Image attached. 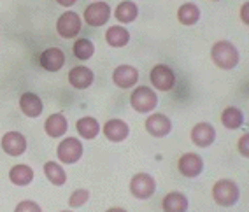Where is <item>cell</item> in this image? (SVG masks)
Masks as SVG:
<instances>
[{
	"label": "cell",
	"mask_w": 249,
	"mask_h": 212,
	"mask_svg": "<svg viewBox=\"0 0 249 212\" xmlns=\"http://www.w3.org/2000/svg\"><path fill=\"white\" fill-rule=\"evenodd\" d=\"M211 56H213V62L223 71H230L239 63V51L228 40L216 42L211 49Z\"/></svg>",
	"instance_id": "6da1fadb"
},
{
	"label": "cell",
	"mask_w": 249,
	"mask_h": 212,
	"mask_svg": "<svg viewBox=\"0 0 249 212\" xmlns=\"http://www.w3.org/2000/svg\"><path fill=\"white\" fill-rule=\"evenodd\" d=\"M239 196H240L239 186L233 181H230V179H221V181L216 182L213 188L214 202L218 203V205H221V207H231V205H235V203L239 202Z\"/></svg>",
	"instance_id": "7a4b0ae2"
},
{
	"label": "cell",
	"mask_w": 249,
	"mask_h": 212,
	"mask_svg": "<svg viewBox=\"0 0 249 212\" xmlns=\"http://www.w3.org/2000/svg\"><path fill=\"white\" fill-rule=\"evenodd\" d=\"M130 104L137 112H151L156 106H158V97L151 88L147 86H139L132 93Z\"/></svg>",
	"instance_id": "3957f363"
},
{
	"label": "cell",
	"mask_w": 249,
	"mask_h": 212,
	"mask_svg": "<svg viewBox=\"0 0 249 212\" xmlns=\"http://www.w3.org/2000/svg\"><path fill=\"white\" fill-rule=\"evenodd\" d=\"M156 190V182L149 174H135L130 181V193L139 200H147L153 196Z\"/></svg>",
	"instance_id": "277c9868"
},
{
	"label": "cell",
	"mask_w": 249,
	"mask_h": 212,
	"mask_svg": "<svg viewBox=\"0 0 249 212\" xmlns=\"http://www.w3.org/2000/svg\"><path fill=\"white\" fill-rule=\"evenodd\" d=\"M56 155L58 159L63 161V163H76L79 161L81 156H83V144H81L77 139L74 137H69L65 141L60 142V146L56 149Z\"/></svg>",
	"instance_id": "5b68a950"
},
{
	"label": "cell",
	"mask_w": 249,
	"mask_h": 212,
	"mask_svg": "<svg viewBox=\"0 0 249 212\" xmlns=\"http://www.w3.org/2000/svg\"><path fill=\"white\" fill-rule=\"evenodd\" d=\"M56 32L63 39H74L81 32V18L72 11L63 13L56 21Z\"/></svg>",
	"instance_id": "8992f818"
},
{
	"label": "cell",
	"mask_w": 249,
	"mask_h": 212,
	"mask_svg": "<svg viewBox=\"0 0 249 212\" xmlns=\"http://www.w3.org/2000/svg\"><path fill=\"white\" fill-rule=\"evenodd\" d=\"M149 77H151L153 86L156 89H160V91H169V89L174 88V84H176V74H174V71L170 67L163 65V63L153 67Z\"/></svg>",
	"instance_id": "52a82bcc"
},
{
	"label": "cell",
	"mask_w": 249,
	"mask_h": 212,
	"mask_svg": "<svg viewBox=\"0 0 249 212\" xmlns=\"http://www.w3.org/2000/svg\"><path fill=\"white\" fill-rule=\"evenodd\" d=\"M109 16H111V7L106 2H95L85 11V21L89 27H102L109 21Z\"/></svg>",
	"instance_id": "ba28073f"
},
{
	"label": "cell",
	"mask_w": 249,
	"mask_h": 212,
	"mask_svg": "<svg viewBox=\"0 0 249 212\" xmlns=\"http://www.w3.org/2000/svg\"><path fill=\"white\" fill-rule=\"evenodd\" d=\"M2 149L9 156H21L27 151V139L19 132H7L2 137Z\"/></svg>",
	"instance_id": "9c48e42d"
},
{
	"label": "cell",
	"mask_w": 249,
	"mask_h": 212,
	"mask_svg": "<svg viewBox=\"0 0 249 212\" xmlns=\"http://www.w3.org/2000/svg\"><path fill=\"white\" fill-rule=\"evenodd\" d=\"M112 81L118 88L128 89L139 81V72L132 65H120L116 67V71L112 72Z\"/></svg>",
	"instance_id": "30bf717a"
},
{
	"label": "cell",
	"mask_w": 249,
	"mask_h": 212,
	"mask_svg": "<svg viewBox=\"0 0 249 212\" xmlns=\"http://www.w3.org/2000/svg\"><path fill=\"white\" fill-rule=\"evenodd\" d=\"M146 130L153 137H167L172 132V121L165 114H151L146 120Z\"/></svg>",
	"instance_id": "8fae6325"
},
{
	"label": "cell",
	"mask_w": 249,
	"mask_h": 212,
	"mask_svg": "<svg viewBox=\"0 0 249 212\" xmlns=\"http://www.w3.org/2000/svg\"><path fill=\"white\" fill-rule=\"evenodd\" d=\"M178 168L184 177H196L204 168V161L195 153H186V155H182L179 158Z\"/></svg>",
	"instance_id": "7c38bea8"
},
{
	"label": "cell",
	"mask_w": 249,
	"mask_h": 212,
	"mask_svg": "<svg viewBox=\"0 0 249 212\" xmlns=\"http://www.w3.org/2000/svg\"><path fill=\"white\" fill-rule=\"evenodd\" d=\"M93 79H95L93 72L85 65H77L69 72V83H71V86H74L76 89L89 88V86L93 84Z\"/></svg>",
	"instance_id": "4fadbf2b"
},
{
	"label": "cell",
	"mask_w": 249,
	"mask_h": 212,
	"mask_svg": "<svg viewBox=\"0 0 249 212\" xmlns=\"http://www.w3.org/2000/svg\"><path fill=\"white\" fill-rule=\"evenodd\" d=\"M65 65V54L60 48H49L40 54V67L48 72H56Z\"/></svg>",
	"instance_id": "5bb4252c"
},
{
	"label": "cell",
	"mask_w": 249,
	"mask_h": 212,
	"mask_svg": "<svg viewBox=\"0 0 249 212\" xmlns=\"http://www.w3.org/2000/svg\"><path fill=\"white\" fill-rule=\"evenodd\" d=\"M216 139V130L209 123H198L192 130V142L198 147H209Z\"/></svg>",
	"instance_id": "9a60e30c"
},
{
	"label": "cell",
	"mask_w": 249,
	"mask_h": 212,
	"mask_svg": "<svg viewBox=\"0 0 249 212\" xmlns=\"http://www.w3.org/2000/svg\"><path fill=\"white\" fill-rule=\"evenodd\" d=\"M19 109L25 116L28 118H39L42 114V100L37 97L36 93H23L21 98H19Z\"/></svg>",
	"instance_id": "2e32d148"
},
{
	"label": "cell",
	"mask_w": 249,
	"mask_h": 212,
	"mask_svg": "<svg viewBox=\"0 0 249 212\" xmlns=\"http://www.w3.org/2000/svg\"><path fill=\"white\" fill-rule=\"evenodd\" d=\"M104 135L111 142H121L128 137L130 128L123 120H109L104 124Z\"/></svg>",
	"instance_id": "e0dca14e"
},
{
	"label": "cell",
	"mask_w": 249,
	"mask_h": 212,
	"mask_svg": "<svg viewBox=\"0 0 249 212\" xmlns=\"http://www.w3.org/2000/svg\"><path fill=\"white\" fill-rule=\"evenodd\" d=\"M67 128H69L67 118H65L62 112H54V114H51L48 120H46V124H44L46 133L53 139L62 137L63 133L67 132Z\"/></svg>",
	"instance_id": "ac0fdd59"
},
{
	"label": "cell",
	"mask_w": 249,
	"mask_h": 212,
	"mask_svg": "<svg viewBox=\"0 0 249 212\" xmlns=\"http://www.w3.org/2000/svg\"><path fill=\"white\" fill-rule=\"evenodd\" d=\"M161 207L167 212H182L188 209V198L179 191H172L163 198Z\"/></svg>",
	"instance_id": "d6986e66"
},
{
	"label": "cell",
	"mask_w": 249,
	"mask_h": 212,
	"mask_svg": "<svg viewBox=\"0 0 249 212\" xmlns=\"http://www.w3.org/2000/svg\"><path fill=\"white\" fill-rule=\"evenodd\" d=\"M76 128H77V133H79L81 137L88 139V141L95 139L98 133H100V124H98V121L95 120V118H89V116L77 120Z\"/></svg>",
	"instance_id": "ffe728a7"
},
{
	"label": "cell",
	"mask_w": 249,
	"mask_h": 212,
	"mask_svg": "<svg viewBox=\"0 0 249 212\" xmlns=\"http://www.w3.org/2000/svg\"><path fill=\"white\" fill-rule=\"evenodd\" d=\"M9 179L16 186H28L34 179V170L28 165H14L9 172Z\"/></svg>",
	"instance_id": "44dd1931"
},
{
	"label": "cell",
	"mask_w": 249,
	"mask_h": 212,
	"mask_svg": "<svg viewBox=\"0 0 249 212\" xmlns=\"http://www.w3.org/2000/svg\"><path fill=\"white\" fill-rule=\"evenodd\" d=\"M221 123L225 128L237 130L244 123V114H242V111L237 109V107H227L221 114Z\"/></svg>",
	"instance_id": "7402d4cb"
},
{
	"label": "cell",
	"mask_w": 249,
	"mask_h": 212,
	"mask_svg": "<svg viewBox=\"0 0 249 212\" xmlns=\"http://www.w3.org/2000/svg\"><path fill=\"white\" fill-rule=\"evenodd\" d=\"M178 19H179V23L188 25V27L195 25V23L200 19V9H198V5L192 4V2L182 4L178 11Z\"/></svg>",
	"instance_id": "603a6c76"
},
{
	"label": "cell",
	"mask_w": 249,
	"mask_h": 212,
	"mask_svg": "<svg viewBox=\"0 0 249 212\" xmlns=\"http://www.w3.org/2000/svg\"><path fill=\"white\" fill-rule=\"evenodd\" d=\"M106 40L107 44L112 46V48H123V46L128 44L130 34L123 27H111L106 34Z\"/></svg>",
	"instance_id": "cb8c5ba5"
},
{
	"label": "cell",
	"mask_w": 249,
	"mask_h": 212,
	"mask_svg": "<svg viewBox=\"0 0 249 212\" xmlns=\"http://www.w3.org/2000/svg\"><path fill=\"white\" fill-rule=\"evenodd\" d=\"M116 19L121 23H132L135 21V18H137L139 14V9L137 5L132 2V0H123L118 7H116Z\"/></svg>",
	"instance_id": "d4e9b609"
},
{
	"label": "cell",
	"mask_w": 249,
	"mask_h": 212,
	"mask_svg": "<svg viewBox=\"0 0 249 212\" xmlns=\"http://www.w3.org/2000/svg\"><path fill=\"white\" fill-rule=\"evenodd\" d=\"M44 174H46V177H48V181L54 186H63L65 181H67L65 170L58 163H54V161H48V163L44 165Z\"/></svg>",
	"instance_id": "484cf974"
},
{
	"label": "cell",
	"mask_w": 249,
	"mask_h": 212,
	"mask_svg": "<svg viewBox=\"0 0 249 212\" xmlns=\"http://www.w3.org/2000/svg\"><path fill=\"white\" fill-rule=\"evenodd\" d=\"M72 51H74V56L79 58V60H88V58L93 56L95 46L89 39H77L76 42H74Z\"/></svg>",
	"instance_id": "4316f807"
},
{
	"label": "cell",
	"mask_w": 249,
	"mask_h": 212,
	"mask_svg": "<svg viewBox=\"0 0 249 212\" xmlns=\"http://www.w3.org/2000/svg\"><path fill=\"white\" fill-rule=\"evenodd\" d=\"M89 198V193L88 190H76L74 193L71 194V200H69V203H71V207H81L83 203H86Z\"/></svg>",
	"instance_id": "83f0119b"
},
{
	"label": "cell",
	"mask_w": 249,
	"mask_h": 212,
	"mask_svg": "<svg viewBox=\"0 0 249 212\" xmlns=\"http://www.w3.org/2000/svg\"><path fill=\"white\" fill-rule=\"evenodd\" d=\"M16 211L18 212H23V211H36V212H39L40 211V207L37 205L36 202H30V200H25V202H21L16 207Z\"/></svg>",
	"instance_id": "f1b7e54d"
},
{
	"label": "cell",
	"mask_w": 249,
	"mask_h": 212,
	"mask_svg": "<svg viewBox=\"0 0 249 212\" xmlns=\"http://www.w3.org/2000/svg\"><path fill=\"white\" fill-rule=\"evenodd\" d=\"M248 141H249V135L248 133H244V137L239 141V151L242 153V156H246L248 158L249 156V151H248Z\"/></svg>",
	"instance_id": "f546056e"
},
{
	"label": "cell",
	"mask_w": 249,
	"mask_h": 212,
	"mask_svg": "<svg viewBox=\"0 0 249 212\" xmlns=\"http://www.w3.org/2000/svg\"><path fill=\"white\" fill-rule=\"evenodd\" d=\"M58 4L60 5H65V7H71L72 4H74V2H76V0H56Z\"/></svg>",
	"instance_id": "4dcf8cb0"
},
{
	"label": "cell",
	"mask_w": 249,
	"mask_h": 212,
	"mask_svg": "<svg viewBox=\"0 0 249 212\" xmlns=\"http://www.w3.org/2000/svg\"><path fill=\"white\" fill-rule=\"evenodd\" d=\"M248 5L249 4H244V9H242V21H244L246 25H248V21H249L248 19Z\"/></svg>",
	"instance_id": "1f68e13d"
}]
</instances>
